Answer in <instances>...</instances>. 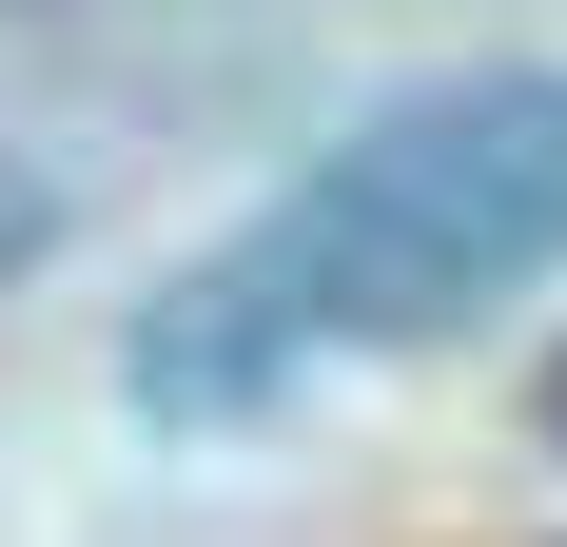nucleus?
Returning a JSON list of instances; mask_svg holds the SVG:
<instances>
[{"label":"nucleus","instance_id":"nucleus-1","mask_svg":"<svg viewBox=\"0 0 567 547\" xmlns=\"http://www.w3.org/2000/svg\"><path fill=\"white\" fill-rule=\"evenodd\" d=\"M528 274H567V79L548 59H489V79H411L293 157V196L176 255L117 332V391L157 431H255L313 372H372V352H431V332L509 313Z\"/></svg>","mask_w":567,"mask_h":547},{"label":"nucleus","instance_id":"nucleus-2","mask_svg":"<svg viewBox=\"0 0 567 547\" xmlns=\"http://www.w3.org/2000/svg\"><path fill=\"white\" fill-rule=\"evenodd\" d=\"M40 255H59V176H40V157H0V293H20Z\"/></svg>","mask_w":567,"mask_h":547},{"label":"nucleus","instance_id":"nucleus-3","mask_svg":"<svg viewBox=\"0 0 567 547\" xmlns=\"http://www.w3.org/2000/svg\"><path fill=\"white\" fill-rule=\"evenodd\" d=\"M0 20H117V0H0Z\"/></svg>","mask_w":567,"mask_h":547},{"label":"nucleus","instance_id":"nucleus-4","mask_svg":"<svg viewBox=\"0 0 567 547\" xmlns=\"http://www.w3.org/2000/svg\"><path fill=\"white\" fill-rule=\"evenodd\" d=\"M548 450H567V352H548Z\"/></svg>","mask_w":567,"mask_h":547}]
</instances>
